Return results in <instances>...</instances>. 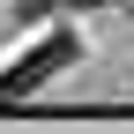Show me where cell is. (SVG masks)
Wrapping results in <instances>:
<instances>
[{"instance_id": "3", "label": "cell", "mask_w": 134, "mask_h": 134, "mask_svg": "<svg viewBox=\"0 0 134 134\" xmlns=\"http://www.w3.org/2000/svg\"><path fill=\"white\" fill-rule=\"evenodd\" d=\"M67 8H104V0H67Z\"/></svg>"}, {"instance_id": "2", "label": "cell", "mask_w": 134, "mask_h": 134, "mask_svg": "<svg viewBox=\"0 0 134 134\" xmlns=\"http://www.w3.org/2000/svg\"><path fill=\"white\" fill-rule=\"evenodd\" d=\"M45 8H52V0H15V15H45Z\"/></svg>"}, {"instance_id": "1", "label": "cell", "mask_w": 134, "mask_h": 134, "mask_svg": "<svg viewBox=\"0 0 134 134\" xmlns=\"http://www.w3.org/2000/svg\"><path fill=\"white\" fill-rule=\"evenodd\" d=\"M67 60H75V37H45L30 60H15V75L0 82V90H37V82L52 75V67H67Z\"/></svg>"}]
</instances>
